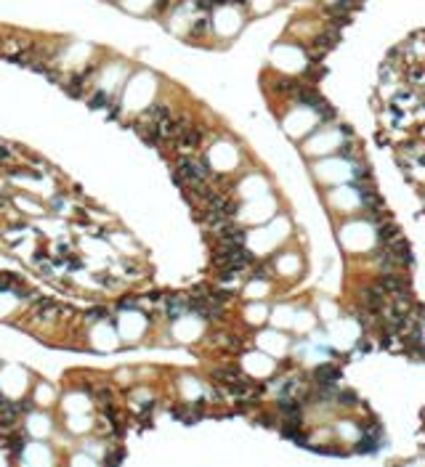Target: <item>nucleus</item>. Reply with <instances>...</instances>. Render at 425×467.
<instances>
[{"label": "nucleus", "instance_id": "nucleus-7", "mask_svg": "<svg viewBox=\"0 0 425 467\" xmlns=\"http://www.w3.org/2000/svg\"><path fill=\"white\" fill-rule=\"evenodd\" d=\"M104 316H109V311H107V308H93V311H88V313H85V319H88V321H101Z\"/></svg>", "mask_w": 425, "mask_h": 467}, {"label": "nucleus", "instance_id": "nucleus-3", "mask_svg": "<svg viewBox=\"0 0 425 467\" xmlns=\"http://www.w3.org/2000/svg\"><path fill=\"white\" fill-rule=\"evenodd\" d=\"M186 300L184 298H173V300H170V305H168V313H170V319H178L181 316V313H184L186 311Z\"/></svg>", "mask_w": 425, "mask_h": 467}, {"label": "nucleus", "instance_id": "nucleus-8", "mask_svg": "<svg viewBox=\"0 0 425 467\" xmlns=\"http://www.w3.org/2000/svg\"><path fill=\"white\" fill-rule=\"evenodd\" d=\"M107 465H117V462H122V451H114V454H109L107 459H104Z\"/></svg>", "mask_w": 425, "mask_h": 467}, {"label": "nucleus", "instance_id": "nucleus-6", "mask_svg": "<svg viewBox=\"0 0 425 467\" xmlns=\"http://www.w3.org/2000/svg\"><path fill=\"white\" fill-rule=\"evenodd\" d=\"M0 289H5V292H19L16 276H0Z\"/></svg>", "mask_w": 425, "mask_h": 467}, {"label": "nucleus", "instance_id": "nucleus-5", "mask_svg": "<svg viewBox=\"0 0 425 467\" xmlns=\"http://www.w3.org/2000/svg\"><path fill=\"white\" fill-rule=\"evenodd\" d=\"M88 104H90V107H93V109H101V107H109V96H107V93H104V90H96V93H93V96H90V98H88Z\"/></svg>", "mask_w": 425, "mask_h": 467}, {"label": "nucleus", "instance_id": "nucleus-4", "mask_svg": "<svg viewBox=\"0 0 425 467\" xmlns=\"http://www.w3.org/2000/svg\"><path fill=\"white\" fill-rule=\"evenodd\" d=\"M279 409H282L284 414H290L292 419H298V414H300V406L292 398H282V401H279Z\"/></svg>", "mask_w": 425, "mask_h": 467}, {"label": "nucleus", "instance_id": "nucleus-1", "mask_svg": "<svg viewBox=\"0 0 425 467\" xmlns=\"http://www.w3.org/2000/svg\"><path fill=\"white\" fill-rule=\"evenodd\" d=\"M340 377L338 369H332V366H319L316 372H313V380H316L319 385H324V387H332V383Z\"/></svg>", "mask_w": 425, "mask_h": 467}, {"label": "nucleus", "instance_id": "nucleus-2", "mask_svg": "<svg viewBox=\"0 0 425 467\" xmlns=\"http://www.w3.org/2000/svg\"><path fill=\"white\" fill-rule=\"evenodd\" d=\"M56 308H58V305H56L54 300H48V298H40V300L35 302V316H37V319H45V316H48V313H54Z\"/></svg>", "mask_w": 425, "mask_h": 467}, {"label": "nucleus", "instance_id": "nucleus-9", "mask_svg": "<svg viewBox=\"0 0 425 467\" xmlns=\"http://www.w3.org/2000/svg\"><path fill=\"white\" fill-rule=\"evenodd\" d=\"M372 449H377V446H375V440H362V443H359V451H372Z\"/></svg>", "mask_w": 425, "mask_h": 467}]
</instances>
